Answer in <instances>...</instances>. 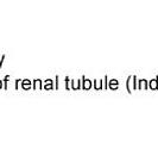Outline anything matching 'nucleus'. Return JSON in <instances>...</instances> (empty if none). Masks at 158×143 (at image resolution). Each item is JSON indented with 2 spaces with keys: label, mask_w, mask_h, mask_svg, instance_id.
<instances>
[{
  "label": "nucleus",
  "mask_w": 158,
  "mask_h": 143,
  "mask_svg": "<svg viewBox=\"0 0 158 143\" xmlns=\"http://www.w3.org/2000/svg\"><path fill=\"white\" fill-rule=\"evenodd\" d=\"M0 87H1V82H0Z\"/></svg>",
  "instance_id": "obj_2"
},
{
  "label": "nucleus",
  "mask_w": 158,
  "mask_h": 143,
  "mask_svg": "<svg viewBox=\"0 0 158 143\" xmlns=\"http://www.w3.org/2000/svg\"><path fill=\"white\" fill-rule=\"evenodd\" d=\"M151 86H152V88H156V82H155V81H153V82H152V84H151Z\"/></svg>",
  "instance_id": "obj_1"
}]
</instances>
